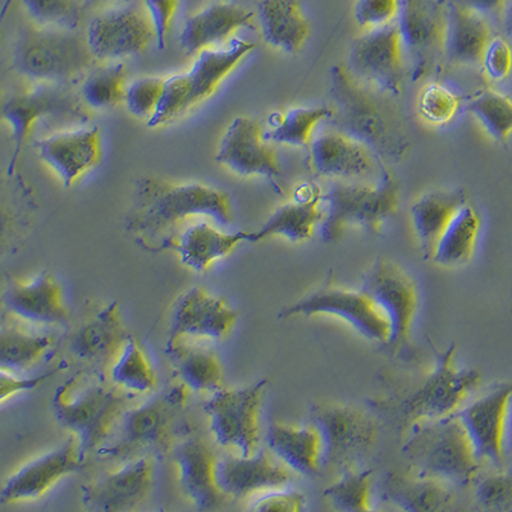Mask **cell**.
<instances>
[{"mask_svg": "<svg viewBox=\"0 0 512 512\" xmlns=\"http://www.w3.org/2000/svg\"><path fill=\"white\" fill-rule=\"evenodd\" d=\"M455 352V345L445 351L434 350L432 370L377 400L374 408L404 433L420 423L456 414L477 390L482 377L478 370L459 367Z\"/></svg>", "mask_w": 512, "mask_h": 512, "instance_id": "1", "label": "cell"}, {"mask_svg": "<svg viewBox=\"0 0 512 512\" xmlns=\"http://www.w3.org/2000/svg\"><path fill=\"white\" fill-rule=\"evenodd\" d=\"M128 393L93 374L79 373L54 392L58 422L75 434L82 459L102 450L125 414Z\"/></svg>", "mask_w": 512, "mask_h": 512, "instance_id": "2", "label": "cell"}, {"mask_svg": "<svg viewBox=\"0 0 512 512\" xmlns=\"http://www.w3.org/2000/svg\"><path fill=\"white\" fill-rule=\"evenodd\" d=\"M208 217L221 226L233 221L230 196L198 182L172 184L144 178L137 185V204L132 226L145 233H159L189 217Z\"/></svg>", "mask_w": 512, "mask_h": 512, "instance_id": "3", "label": "cell"}, {"mask_svg": "<svg viewBox=\"0 0 512 512\" xmlns=\"http://www.w3.org/2000/svg\"><path fill=\"white\" fill-rule=\"evenodd\" d=\"M415 473L469 486L477 480L480 460L457 414L415 425L402 446Z\"/></svg>", "mask_w": 512, "mask_h": 512, "instance_id": "4", "label": "cell"}, {"mask_svg": "<svg viewBox=\"0 0 512 512\" xmlns=\"http://www.w3.org/2000/svg\"><path fill=\"white\" fill-rule=\"evenodd\" d=\"M323 218L320 236L324 242H336L346 227H363L379 233L384 222L395 216L399 190L391 176H383L376 185L358 181H333L322 196Z\"/></svg>", "mask_w": 512, "mask_h": 512, "instance_id": "5", "label": "cell"}, {"mask_svg": "<svg viewBox=\"0 0 512 512\" xmlns=\"http://www.w3.org/2000/svg\"><path fill=\"white\" fill-rule=\"evenodd\" d=\"M98 62L86 36L77 30L35 27L25 32L13 52V67L36 82L63 84L84 76Z\"/></svg>", "mask_w": 512, "mask_h": 512, "instance_id": "6", "label": "cell"}, {"mask_svg": "<svg viewBox=\"0 0 512 512\" xmlns=\"http://www.w3.org/2000/svg\"><path fill=\"white\" fill-rule=\"evenodd\" d=\"M255 48L250 41L232 38L227 47L201 50L190 71L166 79L162 99L157 111L149 118L148 127L166 125L210 98L219 84Z\"/></svg>", "mask_w": 512, "mask_h": 512, "instance_id": "7", "label": "cell"}, {"mask_svg": "<svg viewBox=\"0 0 512 512\" xmlns=\"http://www.w3.org/2000/svg\"><path fill=\"white\" fill-rule=\"evenodd\" d=\"M189 393L184 383L171 384L144 404L125 411L99 455L125 460L145 448H166L172 424L185 408Z\"/></svg>", "mask_w": 512, "mask_h": 512, "instance_id": "8", "label": "cell"}, {"mask_svg": "<svg viewBox=\"0 0 512 512\" xmlns=\"http://www.w3.org/2000/svg\"><path fill=\"white\" fill-rule=\"evenodd\" d=\"M331 94L337 108L333 116L341 128L338 131L361 141L373 152H392L396 134L390 109L364 89L347 67L332 68Z\"/></svg>", "mask_w": 512, "mask_h": 512, "instance_id": "9", "label": "cell"}, {"mask_svg": "<svg viewBox=\"0 0 512 512\" xmlns=\"http://www.w3.org/2000/svg\"><path fill=\"white\" fill-rule=\"evenodd\" d=\"M267 386L268 379H262L248 387H224L212 393L204 410L210 433L219 446L246 457L259 451L260 409Z\"/></svg>", "mask_w": 512, "mask_h": 512, "instance_id": "10", "label": "cell"}, {"mask_svg": "<svg viewBox=\"0 0 512 512\" xmlns=\"http://www.w3.org/2000/svg\"><path fill=\"white\" fill-rule=\"evenodd\" d=\"M323 447V466L356 468L378 437L377 420L367 411L337 402H318L310 410Z\"/></svg>", "mask_w": 512, "mask_h": 512, "instance_id": "11", "label": "cell"}, {"mask_svg": "<svg viewBox=\"0 0 512 512\" xmlns=\"http://www.w3.org/2000/svg\"><path fill=\"white\" fill-rule=\"evenodd\" d=\"M81 96L72 93L63 84L52 82H36L30 90L12 95L3 103L2 116L12 128L13 154L9 160L8 175H12L16 167L18 155L21 153L32 126L41 118L54 120L86 122L89 114Z\"/></svg>", "mask_w": 512, "mask_h": 512, "instance_id": "12", "label": "cell"}, {"mask_svg": "<svg viewBox=\"0 0 512 512\" xmlns=\"http://www.w3.org/2000/svg\"><path fill=\"white\" fill-rule=\"evenodd\" d=\"M361 290L367 292L390 322L391 354L408 351L411 331L418 313V287L404 268L390 259L379 258L365 274Z\"/></svg>", "mask_w": 512, "mask_h": 512, "instance_id": "13", "label": "cell"}, {"mask_svg": "<svg viewBox=\"0 0 512 512\" xmlns=\"http://www.w3.org/2000/svg\"><path fill=\"white\" fill-rule=\"evenodd\" d=\"M297 315L314 317L329 315L349 324L368 340L386 346L391 338L390 322L376 301L367 292L347 290L338 286H323L295 304L286 306L280 318H292Z\"/></svg>", "mask_w": 512, "mask_h": 512, "instance_id": "14", "label": "cell"}, {"mask_svg": "<svg viewBox=\"0 0 512 512\" xmlns=\"http://www.w3.org/2000/svg\"><path fill=\"white\" fill-rule=\"evenodd\" d=\"M85 36L96 61L116 62L144 52L155 31L144 3H126L96 15Z\"/></svg>", "mask_w": 512, "mask_h": 512, "instance_id": "15", "label": "cell"}, {"mask_svg": "<svg viewBox=\"0 0 512 512\" xmlns=\"http://www.w3.org/2000/svg\"><path fill=\"white\" fill-rule=\"evenodd\" d=\"M347 70L358 81L384 93L399 94L404 84L405 52L396 22L352 41Z\"/></svg>", "mask_w": 512, "mask_h": 512, "instance_id": "16", "label": "cell"}, {"mask_svg": "<svg viewBox=\"0 0 512 512\" xmlns=\"http://www.w3.org/2000/svg\"><path fill=\"white\" fill-rule=\"evenodd\" d=\"M239 312L203 286L178 297L169 324L168 340L223 341L230 336Z\"/></svg>", "mask_w": 512, "mask_h": 512, "instance_id": "17", "label": "cell"}, {"mask_svg": "<svg viewBox=\"0 0 512 512\" xmlns=\"http://www.w3.org/2000/svg\"><path fill=\"white\" fill-rule=\"evenodd\" d=\"M154 472L152 456L131 457L125 464L82 488V505L90 511L100 512L135 510L152 493Z\"/></svg>", "mask_w": 512, "mask_h": 512, "instance_id": "18", "label": "cell"}, {"mask_svg": "<svg viewBox=\"0 0 512 512\" xmlns=\"http://www.w3.org/2000/svg\"><path fill=\"white\" fill-rule=\"evenodd\" d=\"M216 160L241 177L273 178L281 173L277 154L265 139L262 126L248 117L235 118L224 131Z\"/></svg>", "mask_w": 512, "mask_h": 512, "instance_id": "19", "label": "cell"}, {"mask_svg": "<svg viewBox=\"0 0 512 512\" xmlns=\"http://www.w3.org/2000/svg\"><path fill=\"white\" fill-rule=\"evenodd\" d=\"M82 461L80 442L75 434H71L63 445L36 457L11 475L0 492V501L2 504H16L36 500L56 486L59 480L75 473Z\"/></svg>", "mask_w": 512, "mask_h": 512, "instance_id": "20", "label": "cell"}, {"mask_svg": "<svg viewBox=\"0 0 512 512\" xmlns=\"http://www.w3.org/2000/svg\"><path fill=\"white\" fill-rule=\"evenodd\" d=\"M511 399L512 386L505 384L457 411L480 461L500 464L504 459Z\"/></svg>", "mask_w": 512, "mask_h": 512, "instance_id": "21", "label": "cell"}, {"mask_svg": "<svg viewBox=\"0 0 512 512\" xmlns=\"http://www.w3.org/2000/svg\"><path fill=\"white\" fill-rule=\"evenodd\" d=\"M291 479L292 470L278 460L268 447L253 456L228 454L218 457L219 487L235 500L283 488Z\"/></svg>", "mask_w": 512, "mask_h": 512, "instance_id": "22", "label": "cell"}, {"mask_svg": "<svg viewBox=\"0 0 512 512\" xmlns=\"http://www.w3.org/2000/svg\"><path fill=\"white\" fill-rule=\"evenodd\" d=\"M448 12V0H401L396 25L399 27L405 56L415 58L419 72L442 52Z\"/></svg>", "mask_w": 512, "mask_h": 512, "instance_id": "23", "label": "cell"}, {"mask_svg": "<svg viewBox=\"0 0 512 512\" xmlns=\"http://www.w3.org/2000/svg\"><path fill=\"white\" fill-rule=\"evenodd\" d=\"M310 164L320 177L332 181H361L376 173L374 152L338 130L323 131L309 144Z\"/></svg>", "mask_w": 512, "mask_h": 512, "instance_id": "24", "label": "cell"}, {"mask_svg": "<svg viewBox=\"0 0 512 512\" xmlns=\"http://www.w3.org/2000/svg\"><path fill=\"white\" fill-rule=\"evenodd\" d=\"M35 146L39 158L53 169L64 187L75 184L102 159V139L96 126L57 132L36 141Z\"/></svg>", "mask_w": 512, "mask_h": 512, "instance_id": "25", "label": "cell"}, {"mask_svg": "<svg viewBox=\"0 0 512 512\" xmlns=\"http://www.w3.org/2000/svg\"><path fill=\"white\" fill-rule=\"evenodd\" d=\"M218 456L201 438H189L176 447L178 484L192 505L201 511L221 509L228 498L217 480Z\"/></svg>", "mask_w": 512, "mask_h": 512, "instance_id": "26", "label": "cell"}, {"mask_svg": "<svg viewBox=\"0 0 512 512\" xmlns=\"http://www.w3.org/2000/svg\"><path fill=\"white\" fill-rule=\"evenodd\" d=\"M4 304L18 319L38 326H57L70 317L63 286L49 272L12 282L4 294Z\"/></svg>", "mask_w": 512, "mask_h": 512, "instance_id": "27", "label": "cell"}, {"mask_svg": "<svg viewBox=\"0 0 512 512\" xmlns=\"http://www.w3.org/2000/svg\"><path fill=\"white\" fill-rule=\"evenodd\" d=\"M255 13L235 3H214L187 18L180 34L187 56L221 44L239 29H253Z\"/></svg>", "mask_w": 512, "mask_h": 512, "instance_id": "28", "label": "cell"}, {"mask_svg": "<svg viewBox=\"0 0 512 512\" xmlns=\"http://www.w3.org/2000/svg\"><path fill=\"white\" fill-rule=\"evenodd\" d=\"M250 232L226 233L208 222L192 224L163 246L177 253L182 265L194 272H207L214 262L226 258L241 242L249 241Z\"/></svg>", "mask_w": 512, "mask_h": 512, "instance_id": "29", "label": "cell"}, {"mask_svg": "<svg viewBox=\"0 0 512 512\" xmlns=\"http://www.w3.org/2000/svg\"><path fill=\"white\" fill-rule=\"evenodd\" d=\"M492 32L487 18L448 0L445 36L442 54L448 62L457 66H478L482 63L484 50Z\"/></svg>", "mask_w": 512, "mask_h": 512, "instance_id": "30", "label": "cell"}, {"mask_svg": "<svg viewBox=\"0 0 512 512\" xmlns=\"http://www.w3.org/2000/svg\"><path fill=\"white\" fill-rule=\"evenodd\" d=\"M207 342L185 338L167 342L169 360L190 391L214 393L226 383L221 358Z\"/></svg>", "mask_w": 512, "mask_h": 512, "instance_id": "31", "label": "cell"}, {"mask_svg": "<svg viewBox=\"0 0 512 512\" xmlns=\"http://www.w3.org/2000/svg\"><path fill=\"white\" fill-rule=\"evenodd\" d=\"M267 447L292 472L315 475L323 468L322 438L314 424L292 425L274 422L269 425Z\"/></svg>", "mask_w": 512, "mask_h": 512, "instance_id": "32", "label": "cell"}, {"mask_svg": "<svg viewBox=\"0 0 512 512\" xmlns=\"http://www.w3.org/2000/svg\"><path fill=\"white\" fill-rule=\"evenodd\" d=\"M383 498L404 511L436 512L454 502L450 484L410 472H391L383 482Z\"/></svg>", "mask_w": 512, "mask_h": 512, "instance_id": "33", "label": "cell"}, {"mask_svg": "<svg viewBox=\"0 0 512 512\" xmlns=\"http://www.w3.org/2000/svg\"><path fill=\"white\" fill-rule=\"evenodd\" d=\"M317 187H310L303 195L274 210L258 231L250 232L249 242L281 236L291 242H303L313 236L315 227L322 222L323 203Z\"/></svg>", "mask_w": 512, "mask_h": 512, "instance_id": "34", "label": "cell"}, {"mask_svg": "<svg viewBox=\"0 0 512 512\" xmlns=\"http://www.w3.org/2000/svg\"><path fill=\"white\" fill-rule=\"evenodd\" d=\"M255 16L265 43L281 52L297 53L309 38L300 0H260Z\"/></svg>", "mask_w": 512, "mask_h": 512, "instance_id": "35", "label": "cell"}, {"mask_svg": "<svg viewBox=\"0 0 512 512\" xmlns=\"http://www.w3.org/2000/svg\"><path fill=\"white\" fill-rule=\"evenodd\" d=\"M127 336L121 305L113 301L81 327L72 342V351L81 360L111 364Z\"/></svg>", "mask_w": 512, "mask_h": 512, "instance_id": "36", "label": "cell"}, {"mask_svg": "<svg viewBox=\"0 0 512 512\" xmlns=\"http://www.w3.org/2000/svg\"><path fill=\"white\" fill-rule=\"evenodd\" d=\"M464 204L465 192L456 190L429 192L411 205V224L425 259H432L442 232Z\"/></svg>", "mask_w": 512, "mask_h": 512, "instance_id": "37", "label": "cell"}, {"mask_svg": "<svg viewBox=\"0 0 512 512\" xmlns=\"http://www.w3.org/2000/svg\"><path fill=\"white\" fill-rule=\"evenodd\" d=\"M480 231V217L472 205L464 204L447 224L436 246L432 262L454 268L472 260Z\"/></svg>", "mask_w": 512, "mask_h": 512, "instance_id": "38", "label": "cell"}, {"mask_svg": "<svg viewBox=\"0 0 512 512\" xmlns=\"http://www.w3.org/2000/svg\"><path fill=\"white\" fill-rule=\"evenodd\" d=\"M109 378L128 395H148L158 386L157 372L143 344L127 336L109 364Z\"/></svg>", "mask_w": 512, "mask_h": 512, "instance_id": "39", "label": "cell"}, {"mask_svg": "<svg viewBox=\"0 0 512 512\" xmlns=\"http://www.w3.org/2000/svg\"><path fill=\"white\" fill-rule=\"evenodd\" d=\"M333 111L327 107L291 108L285 113H273L269 117L265 139L273 143L305 146L313 139L314 128L324 118L332 117Z\"/></svg>", "mask_w": 512, "mask_h": 512, "instance_id": "40", "label": "cell"}, {"mask_svg": "<svg viewBox=\"0 0 512 512\" xmlns=\"http://www.w3.org/2000/svg\"><path fill=\"white\" fill-rule=\"evenodd\" d=\"M53 337L45 333L6 327L0 335V365L8 372L29 369L47 354Z\"/></svg>", "mask_w": 512, "mask_h": 512, "instance_id": "41", "label": "cell"}, {"mask_svg": "<svg viewBox=\"0 0 512 512\" xmlns=\"http://www.w3.org/2000/svg\"><path fill=\"white\" fill-rule=\"evenodd\" d=\"M126 66L121 62H109L93 68L82 82L80 96L90 109L103 111L125 102Z\"/></svg>", "mask_w": 512, "mask_h": 512, "instance_id": "42", "label": "cell"}, {"mask_svg": "<svg viewBox=\"0 0 512 512\" xmlns=\"http://www.w3.org/2000/svg\"><path fill=\"white\" fill-rule=\"evenodd\" d=\"M373 470L345 469L341 477L324 489L327 497L338 510L367 512L372 507Z\"/></svg>", "mask_w": 512, "mask_h": 512, "instance_id": "43", "label": "cell"}, {"mask_svg": "<svg viewBox=\"0 0 512 512\" xmlns=\"http://www.w3.org/2000/svg\"><path fill=\"white\" fill-rule=\"evenodd\" d=\"M487 134L505 143L512 134V100L509 96L496 93L493 90H484L470 100L468 107Z\"/></svg>", "mask_w": 512, "mask_h": 512, "instance_id": "44", "label": "cell"}, {"mask_svg": "<svg viewBox=\"0 0 512 512\" xmlns=\"http://www.w3.org/2000/svg\"><path fill=\"white\" fill-rule=\"evenodd\" d=\"M26 15L38 27L77 30L82 21V9L77 0H22Z\"/></svg>", "mask_w": 512, "mask_h": 512, "instance_id": "45", "label": "cell"}, {"mask_svg": "<svg viewBox=\"0 0 512 512\" xmlns=\"http://www.w3.org/2000/svg\"><path fill=\"white\" fill-rule=\"evenodd\" d=\"M461 98L446 86L431 82L425 85L418 96L420 118L434 126L446 125L459 111Z\"/></svg>", "mask_w": 512, "mask_h": 512, "instance_id": "46", "label": "cell"}, {"mask_svg": "<svg viewBox=\"0 0 512 512\" xmlns=\"http://www.w3.org/2000/svg\"><path fill=\"white\" fill-rule=\"evenodd\" d=\"M164 82L162 77H141L127 85L125 104L127 111L136 118H149L157 111L162 99Z\"/></svg>", "mask_w": 512, "mask_h": 512, "instance_id": "47", "label": "cell"}, {"mask_svg": "<svg viewBox=\"0 0 512 512\" xmlns=\"http://www.w3.org/2000/svg\"><path fill=\"white\" fill-rule=\"evenodd\" d=\"M475 500L484 509H512V469L480 479L475 487Z\"/></svg>", "mask_w": 512, "mask_h": 512, "instance_id": "48", "label": "cell"}, {"mask_svg": "<svg viewBox=\"0 0 512 512\" xmlns=\"http://www.w3.org/2000/svg\"><path fill=\"white\" fill-rule=\"evenodd\" d=\"M400 4L401 0H356V24L369 30L393 24L399 16Z\"/></svg>", "mask_w": 512, "mask_h": 512, "instance_id": "49", "label": "cell"}, {"mask_svg": "<svg viewBox=\"0 0 512 512\" xmlns=\"http://www.w3.org/2000/svg\"><path fill=\"white\" fill-rule=\"evenodd\" d=\"M480 64L489 80L507 79L512 71V48L509 41L501 36H492Z\"/></svg>", "mask_w": 512, "mask_h": 512, "instance_id": "50", "label": "cell"}, {"mask_svg": "<svg viewBox=\"0 0 512 512\" xmlns=\"http://www.w3.org/2000/svg\"><path fill=\"white\" fill-rule=\"evenodd\" d=\"M143 3L153 24L158 48L162 50L166 47L168 31L180 0H144Z\"/></svg>", "mask_w": 512, "mask_h": 512, "instance_id": "51", "label": "cell"}, {"mask_svg": "<svg viewBox=\"0 0 512 512\" xmlns=\"http://www.w3.org/2000/svg\"><path fill=\"white\" fill-rule=\"evenodd\" d=\"M304 505L305 500L301 493L278 488L264 492L256 498L249 510L297 512L303 510Z\"/></svg>", "mask_w": 512, "mask_h": 512, "instance_id": "52", "label": "cell"}, {"mask_svg": "<svg viewBox=\"0 0 512 512\" xmlns=\"http://www.w3.org/2000/svg\"><path fill=\"white\" fill-rule=\"evenodd\" d=\"M50 374L32 378H18L12 372L2 369L0 372V399L6 401L17 393L34 390L40 383H43Z\"/></svg>", "mask_w": 512, "mask_h": 512, "instance_id": "53", "label": "cell"}, {"mask_svg": "<svg viewBox=\"0 0 512 512\" xmlns=\"http://www.w3.org/2000/svg\"><path fill=\"white\" fill-rule=\"evenodd\" d=\"M455 2L487 18L488 16L500 15L502 9L506 6L507 0H455Z\"/></svg>", "mask_w": 512, "mask_h": 512, "instance_id": "54", "label": "cell"}, {"mask_svg": "<svg viewBox=\"0 0 512 512\" xmlns=\"http://www.w3.org/2000/svg\"><path fill=\"white\" fill-rule=\"evenodd\" d=\"M77 2H79L82 7H99L104 6V4L122 2V0H77Z\"/></svg>", "mask_w": 512, "mask_h": 512, "instance_id": "55", "label": "cell"}, {"mask_svg": "<svg viewBox=\"0 0 512 512\" xmlns=\"http://www.w3.org/2000/svg\"><path fill=\"white\" fill-rule=\"evenodd\" d=\"M505 29H506L507 35L511 36V38H512V4L509 8V11H507V13H506Z\"/></svg>", "mask_w": 512, "mask_h": 512, "instance_id": "56", "label": "cell"}, {"mask_svg": "<svg viewBox=\"0 0 512 512\" xmlns=\"http://www.w3.org/2000/svg\"><path fill=\"white\" fill-rule=\"evenodd\" d=\"M12 2H13V0H6V2H4V6L2 8V13H0V16H2V17L6 16V13H7L9 7H11Z\"/></svg>", "mask_w": 512, "mask_h": 512, "instance_id": "57", "label": "cell"}, {"mask_svg": "<svg viewBox=\"0 0 512 512\" xmlns=\"http://www.w3.org/2000/svg\"><path fill=\"white\" fill-rule=\"evenodd\" d=\"M507 427H510V429L512 431V410H511V408L509 410V419H507Z\"/></svg>", "mask_w": 512, "mask_h": 512, "instance_id": "58", "label": "cell"}]
</instances>
